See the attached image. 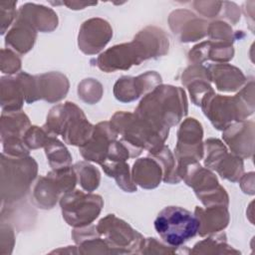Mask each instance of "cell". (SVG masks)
<instances>
[{
    "instance_id": "19",
    "label": "cell",
    "mask_w": 255,
    "mask_h": 255,
    "mask_svg": "<svg viewBox=\"0 0 255 255\" xmlns=\"http://www.w3.org/2000/svg\"><path fill=\"white\" fill-rule=\"evenodd\" d=\"M234 50L232 44L222 43V42H205L194 47L189 53V58L196 63H201L206 59H211L212 61L224 62L229 61L233 58Z\"/></svg>"
},
{
    "instance_id": "14",
    "label": "cell",
    "mask_w": 255,
    "mask_h": 255,
    "mask_svg": "<svg viewBox=\"0 0 255 255\" xmlns=\"http://www.w3.org/2000/svg\"><path fill=\"white\" fill-rule=\"evenodd\" d=\"M17 19L31 26L35 31H53L58 25L57 14L43 5L26 3L18 11Z\"/></svg>"
},
{
    "instance_id": "9",
    "label": "cell",
    "mask_w": 255,
    "mask_h": 255,
    "mask_svg": "<svg viewBox=\"0 0 255 255\" xmlns=\"http://www.w3.org/2000/svg\"><path fill=\"white\" fill-rule=\"evenodd\" d=\"M144 60L138 44L133 40L128 44L112 47L104 52L98 59V67L105 72L128 70L132 65H138Z\"/></svg>"
},
{
    "instance_id": "22",
    "label": "cell",
    "mask_w": 255,
    "mask_h": 255,
    "mask_svg": "<svg viewBox=\"0 0 255 255\" xmlns=\"http://www.w3.org/2000/svg\"><path fill=\"white\" fill-rule=\"evenodd\" d=\"M222 178L236 181L243 173V161L241 157L229 154L227 151L213 167Z\"/></svg>"
},
{
    "instance_id": "24",
    "label": "cell",
    "mask_w": 255,
    "mask_h": 255,
    "mask_svg": "<svg viewBox=\"0 0 255 255\" xmlns=\"http://www.w3.org/2000/svg\"><path fill=\"white\" fill-rule=\"evenodd\" d=\"M151 154L162 168L163 180L165 182L177 183L180 178L178 177L176 169L174 167V159L169 148L165 145H162L159 149L152 152Z\"/></svg>"
},
{
    "instance_id": "1",
    "label": "cell",
    "mask_w": 255,
    "mask_h": 255,
    "mask_svg": "<svg viewBox=\"0 0 255 255\" xmlns=\"http://www.w3.org/2000/svg\"><path fill=\"white\" fill-rule=\"evenodd\" d=\"M187 103L184 91L172 86H156L136 108L135 115L142 117L161 128L178 124L186 115Z\"/></svg>"
},
{
    "instance_id": "7",
    "label": "cell",
    "mask_w": 255,
    "mask_h": 255,
    "mask_svg": "<svg viewBox=\"0 0 255 255\" xmlns=\"http://www.w3.org/2000/svg\"><path fill=\"white\" fill-rule=\"evenodd\" d=\"M202 134L201 125L195 119H186L181 124L177 132L175 147V155L179 164L195 161L202 157Z\"/></svg>"
},
{
    "instance_id": "12",
    "label": "cell",
    "mask_w": 255,
    "mask_h": 255,
    "mask_svg": "<svg viewBox=\"0 0 255 255\" xmlns=\"http://www.w3.org/2000/svg\"><path fill=\"white\" fill-rule=\"evenodd\" d=\"M160 82V76L155 72H147L136 78L122 77L115 84L114 94L121 102H131L144 92L154 89Z\"/></svg>"
},
{
    "instance_id": "11",
    "label": "cell",
    "mask_w": 255,
    "mask_h": 255,
    "mask_svg": "<svg viewBox=\"0 0 255 255\" xmlns=\"http://www.w3.org/2000/svg\"><path fill=\"white\" fill-rule=\"evenodd\" d=\"M117 136L118 133L110 123H100L95 127L91 139L80 146L81 154L86 160H92L102 165L107 158L111 143L117 139Z\"/></svg>"
},
{
    "instance_id": "10",
    "label": "cell",
    "mask_w": 255,
    "mask_h": 255,
    "mask_svg": "<svg viewBox=\"0 0 255 255\" xmlns=\"http://www.w3.org/2000/svg\"><path fill=\"white\" fill-rule=\"evenodd\" d=\"M113 36L110 24L101 18H92L85 21L79 33V47L89 55L100 52Z\"/></svg>"
},
{
    "instance_id": "13",
    "label": "cell",
    "mask_w": 255,
    "mask_h": 255,
    "mask_svg": "<svg viewBox=\"0 0 255 255\" xmlns=\"http://www.w3.org/2000/svg\"><path fill=\"white\" fill-rule=\"evenodd\" d=\"M223 138L234 154L239 157H250L253 154L254 124L253 122H236L228 126Z\"/></svg>"
},
{
    "instance_id": "17",
    "label": "cell",
    "mask_w": 255,
    "mask_h": 255,
    "mask_svg": "<svg viewBox=\"0 0 255 255\" xmlns=\"http://www.w3.org/2000/svg\"><path fill=\"white\" fill-rule=\"evenodd\" d=\"M207 70L210 80L215 83L219 91L234 92L245 83V77L242 72L228 64L213 65Z\"/></svg>"
},
{
    "instance_id": "16",
    "label": "cell",
    "mask_w": 255,
    "mask_h": 255,
    "mask_svg": "<svg viewBox=\"0 0 255 255\" xmlns=\"http://www.w3.org/2000/svg\"><path fill=\"white\" fill-rule=\"evenodd\" d=\"M39 99H44L50 103L62 100L69 90L67 78L60 73H47L36 76Z\"/></svg>"
},
{
    "instance_id": "29",
    "label": "cell",
    "mask_w": 255,
    "mask_h": 255,
    "mask_svg": "<svg viewBox=\"0 0 255 255\" xmlns=\"http://www.w3.org/2000/svg\"><path fill=\"white\" fill-rule=\"evenodd\" d=\"M7 52V55H5L4 51L2 50V57H4L5 59H7V62L9 63L7 65V67L3 70V73H8V74H14L16 73L20 67H21V61L20 59L15 55L13 54L11 51H6Z\"/></svg>"
},
{
    "instance_id": "8",
    "label": "cell",
    "mask_w": 255,
    "mask_h": 255,
    "mask_svg": "<svg viewBox=\"0 0 255 255\" xmlns=\"http://www.w3.org/2000/svg\"><path fill=\"white\" fill-rule=\"evenodd\" d=\"M100 234L105 235L110 247H141L143 238L127 222L109 214L96 226Z\"/></svg>"
},
{
    "instance_id": "21",
    "label": "cell",
    "mask_w": 255,
    "mask_h": 255,
    "mask_svg": "<svg viewBox=\"0 0 255 255\" xmlns=\"http://www.w3.org/2000/svg\"><path fill=\"white\" fill-rule=\"evenodd\" d=\"M46 154L49 159V163L54 170L62 169L70 166L72 162V156L68 149L59 141L55 136H51L45 144Z\"/></svg>"
},
{
    "instance_id": "2",
    "label": "cell",
    "mask_w": 255,
    "mask_h": 255,
    "mask_svg": "<svg viewBox=\"0 0 255 255\" xmlns=\"http://www.w3.org/2000/svg\"><path fill=\"white\" fill-rule=\"evenodd\" d=\"M253 81H250L235 97L212 95L202 102L201 107L217 129H225L233 122L244 121L253 114Z\"/></svg>"
},
{
    "instance_id": "3",
    "label": "cell",
    "mask_w": 255,
    "mask_h": 255,
    "mask_svg": "<svg viewBox=\"0 0 255 255\" xmlns=\"http://www.w3.org/2000/svg\"><path fill=\"white\" fill-rule=\"evenodd\" d=\"M154 228L165 243L178 247L196 235L199 223L190 211L178 206H167L156 216Z\"/></svg>"
},
{
    "instance_id": "26",
    "label": "cell",
    "mask_w": 255,
    "mask_h": 255,
    "mask_svg": "<svg viewBox=\"0 0 255 255\" xmlns=\"http://www.w3.org/2000/svg\"><path fill=\"white\" fill-rule=\"evenodd\" d=\"M78 94L84 102L92 105L101 99L103 94L102 85L94 79H86L79 84Z\"/></svg>"
},
{
    "instance_id": "27",
    "label": "cell",
    "mask_w": 255,
    "mask_h": 255,
    "mask_svg": "<svg viewBox=\"0 0 255 255\" xmlns=\"http://www.w3.org/2000/svg\"><path fill=\"white\" fill-rule=\"evenodd\" d=\"M231 27L222 21L212 22L207 26V33L212 40H216V42L229 43L232 44L233 34Z\"/></svg>"
},
{
    "instance_id": "23",
    "label": "cell",
    "mask_w": 255,
    "mask_h": 255,
    "mask_svg": "<svg viewBox=\"0 0 255 255\" xmlns=\"http://www.w3.org/2000/svg\"><path fill=\"white\" fill-rule=\"evenodd\" d=\"M103 169L109 176L115 177L118 185L124 190L128 192L136 190V186L135 184H133L134 182L131 180L129 175L128 164H127L125 161L117 162L110 165H104Z\"/></svg>"
},
{
    "instance_id": "6",
    "label": "cell",
    "mask_w": 255,
    "mask_h": 255,
    "mask_svg": "<svg viewBox=\"0 0 255 255\" xmlns=\"http://www.w3.org/2000/svg\"><path fill=\"white\" fill-rule=\"evenodd\" d=\"M63 217L68 224L84 227L91 224L100 214L103 199L97 194H87L80 190L65 193L61 198Z\"/></svg>"
},
{
    "instance_id": "20",
    "label": "cell",
    "mask_w": 255,
    "mask_h": 255,
    "mask_svg": "<svg viewBox=\"0 0 255 255\" xmlns=\"http://www.w3.org/2000/svg\"><path fill=\"white\" fill-rule=\"evenodd\" d=\"M36 39V31L25 22L17 19L15 26L9 31L6 37V44L13 47L21 54L32 49Z\"/></svg>"
},
{
    "instance_id": "4",
    "label": "cell",
    "mask_w": 255,
    "mask_h": 255,
    "mask_svg": "<svg viewBox=\"0 0 255 255\" xmlns=\"http://www.w3.org/2000/svg\"><path fill=\"white\" fill-rule=\"evenodd\" d=\"M37 174V163L32 157H7L2 154L3 201L19 200L28 191Z\"/></svg>"
},
{
    "instance_id": "5",
    "label": "cell",
    "mask_w": 255,
    "mask_h": 255,
    "mask_svg": "<svg viewBox=\"0 0 255 255\" xmlns=\"http://www.w3.org/2000/svg\"><path fill=\"white\" fill-rule=\"evenodd\" d=\"M78 178L74 167L68 166L41 176L33 189V200L41 208H52L59 196L72 191Z\"/></svg>"
},
{
    "instance_id": "25",
    "label": "cell",
    "mask_w": 255,
    "mask_h": 255,
    "mask_svg": "<svg viewBox=\"0 0 255 255\" xmlns=\"http://www.w3.org/2000/svg\"><path fill=\"white\" fill-rule=\"evenodd\" d=\"M73 167L83 189L91 192L99 186L100 172L96 167L84 161L76 163Z\"/></svg>"
},
{
    "instance_id": "15",
    "label": "cell",
    "mask_w": 255,
    "mask_h": 255,
    "mask_svg": "<svg viewBox=\"0 0 255 255\" xmlns=\"http://www.w3.org/2000/svg\"><path fill=\"white\" fill-rule=\"evenodd\" d=\"M194 215L198 220V233L201 236L212 232H218L224 229L229 222L227 206L224 205L206 206V209L196 207Z\"/></svg>"
},
{
    "instance_id": "18",
    "label": "cell",
    "mask_w": 255,
    "mask_h": 255,
    "mask_svg": "<svg viewBox=\"0 0 255 255\" xmlns=\"http://www.w3.org/2000/svg\"><path fill=\"white\" fill-rule=\"evenodd\" d=\"M160 164L152 158H139L133 163L132 181L142 188L156 187L162 177Z\"/></svg>"
},
{
    "instance_id": "28",
    "label": "cell",
    "mask_w": 255,
    "mask_h": 255,
    "mask_svg": "<svg viewBox=\"0 0 255 255\" xmlns=\"http://www.w3.org/2000/svg\"><path fill=\"white\" fill-rule=\"evenodd\" d=\"M51 137L50 134L44 129L36 126L30 127L23 136V141L29 148H38L45 146L48 139Z\"/></svg>"
}]
</instances>
